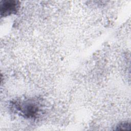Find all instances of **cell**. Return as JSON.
I'll return each instance as SVG.
<instances>
[{
	"instance_id": "cell-1",
	"label": "cell",
	"mask_w": 131,
	"mask_h": 131,
	"mask_svg": "<svg viewBox=\"0 0 131 131\" xmlns=\"http://www.w3.org/2000/svg\"><path fill=\"white\" fill-rule=\"evenodd\" d=\"M16 107L18 108V110L21 112L23 115L28 118L35 117L39 112L38 104L30 101L18 104Z\"/></svg>"
},
{
	"instance_id": "cell-2",
	"label": "cell",
	"mask_w": 131,
	"mask_h": 131,
	"mask_svg": "<svg viewBox=\"0 0 131 131\" xmlns=\"http://www.w3.org/2000/svg\"><path fill=\"white\" fill-rule=\"evenodd\" d=\"M19 3L18 1L12 0L2 1L0 3V12L2 17L15 13L18 10Z\"/></svg>"
}]
</instances>
